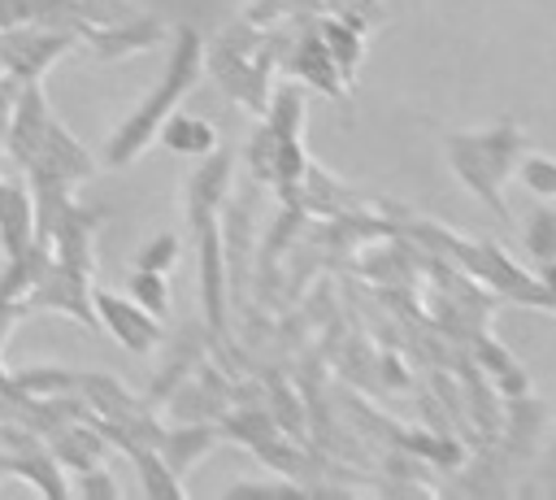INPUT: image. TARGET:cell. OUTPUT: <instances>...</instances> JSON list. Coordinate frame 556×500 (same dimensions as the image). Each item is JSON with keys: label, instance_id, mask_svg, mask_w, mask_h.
Segmentation results:
<instances>
[{"label": "cell", "instance_id": "6da1fadb", "mask_svg": "<svg viewBox=\"0 0 556 500\" xmlns=\"http://www.w3.org/2000/svg\"><path fill=\"white\" fill-rule=\"evenodd\" d=\"M521 152H526V139L513 122H500L495 130H482V135H452L447 139V161L452 170L473 187L478 200H486L500 217H508L504 209V196H500V183L521 165Z\"/></svg>", "mask_w": 556, "mask_h": 500}, {"label": "cell", "instance_id": "7a4b0ae2", "mask_svg": "<svg viewBox=\"0 0 556 500\" xmlns=\"http://www.w3.org/2000/svg\"><path fill=\"white\" fill-rule=\"evenodd\" d=\"M200 74V39H195V30H178V52H174V61H169V74H165V83L156 87V96L126 122V130L109 143V161H130L148 139H152V130L165 122V113L174 109V100L191 87V78Z\"/></svg>", "mask_w": 556, "mask_h": 500}, {"label": "cell", "instance_id": "3957f363", "mask_svg": "<svg viewBox=\"0 0 556 500\" xmlns=\"http://www.w3.org/2000/svg\"><path fill=\"white\" fill-rule=\"evenodd\" d=\"M100 309L109 313V322H113V330L130 343V348H148L152 339H156V326H152V317H143V313H135L130 304H117V300H109V296H100Z\"/></svg>", "mask_w": 556, "mask_h": 500}, {"label": "cell", "instance_id": "277c9868", "mask_svg": "<svg viewBox=\"0 0 556 500\" xmlns=\"http://www.w3.org/2000/svg\"><path fill=\"white\" fill-rule=\"evenodd\" d=\"M161 139L174 148V152H208L213 148V126L200 122V117H169L161 126Z\"/></svg>", "mask_w": 556, "mask_h": 500}, {"label": "cell", "instance_id": "5b68a950", "mask_svg": "<svg viewBox=\"0 0 556 500\" xmlns=\"http://www.w3.org/2000/svg\"><path fill=\"white\" fill-rule=\"evenodd\" d=\"M526 252L539 265H552L556 261V209H534L526 217Z\"/></svg>", "mask_w": 556, "mask_h": 500}, {"label": "cell", "instance_id": "8992f818", "mask_svg": "<svg viewBox=\"0 0 556 500\" xmlns=\"http://www.w3.org/2000/svg\"><path fill=\"white\" fill-rule=\"evenodd\" d=\"M295 70H300L304 78H313L321 91H339V83H334V78H339V65L330 61L326 43H313V39H308V43L300 48V57H295Z\"/></svg>", "mask_w": 556, "mask_h": 500}, {"label": "cell", "instance_id": "52a82bcc", "mask_svg": "<svg viewBox=\"0 0 556 500\" xmlns=\"http://www.w3.org/2000/svg\"><path fill=\"white\" fill-rule=\"evenodd\" d=\"M326 52H330V61L339 65V74H352L356 70V61H361V48H356V35L352 30H343V26H326Z\"/></svg>", "mask_w": 556, "mask_h": 500}, {"label": "cell", "instance_id": "ba28073f", "mask_svg": "<svg viewBox=\"0 0 556 500\" xmlns=\"http://www.w3.org/2000/svg\"><path fill=\"white\" fill-rule=\"evenodd\" d=\"M204 448H213V435L204 426L174 435V443H169V470H187V461H195Z\"/></svg>", "mask_w": 556, "mask_h": 500}, {"label": "cell", "instance_id": "9c48e42d", "mask_svg": "<svg viewBox=\"0 0 556 500\" xmlns=\"http://www.w3.org/2000/svg\"><path fill=\"white\" fill-rule=\"evenodd\" d=\"M130 291H135V300H139V304H148L152 313H161V309H165V283H161V274H156V270H139V274L130 278Z\"/></svg>", "mask_w": 556, "mask_h": 500}, {"label": "cell", "instance_id": "30bf717a", "mask_svg": "<svg viewBox=\"0 0 556 500\" xmlns=\"http://www.w3.org/2000/svg\"><path fill=\"white\" fill-rule=\"evenodd\" d=\"M521 174H526V183H530L534 191H556V165H552V161L530 157V161L521 165Z\"/></svg>", "mask_w": 556, "mask_h": 500}, {"label": "cell", "instance_id": "8fae6325", "mask_svg": "<svg viewBox=\"0 0 556 500\" xmlns=\"http://www.w3.org/2000/svg\"><path fill=\"white\" fill-rule=\"evenodd\" d=\"M174 252H178L174 235H161V239H156V243H152V248L139 257V270H156V274H161V270L174 261Z\"/></svg>", "mask_w": 556, "mask_h": 500}, {"label": "cell", "instance_id": "7c38bea8", "mask_svg": "<svg viewBox=\"0 0 556 500\" xmlns=\"http://www.w3.org/2000/svg\"><path fill=\"white\" fill-rule=\"evenodd\" d=\"M539 287H543V304H552V309H556V261L543 270V283H539Z\"/></svg>", "mask_w": 556, "mask_h": 500}]
</instances>
